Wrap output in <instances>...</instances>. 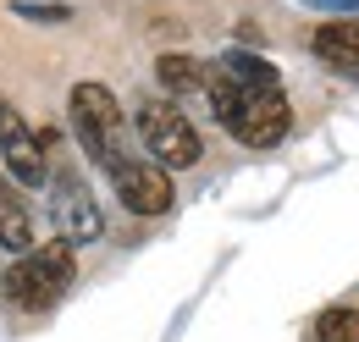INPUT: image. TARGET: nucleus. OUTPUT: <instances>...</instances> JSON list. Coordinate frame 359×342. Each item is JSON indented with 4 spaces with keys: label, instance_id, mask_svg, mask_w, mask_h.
Listing matches in <instances>:
<instances>
[{
    "label": "nucleus",
    "instance_id": "nucleus-1",
    "mask_svg": "<svg viewBox=\"0 0 359 342\" xmlns=\"http://www.w3.org/2000/svg\"><path fill=\"white\" fill-rule=\"evenodd\" d=\"M205 100H210L216 122L249 149H276L293 128V105L282 88H243L226 72H205Z\"/></svg>",
    "mask_w": 359,
    "mask_h": 342
},
{
    "label": "nucleus",
    "instance_id": "nucleus-2",
    "mask_svg": "<svg viewBox=\"0 0 359 342\" xmlns=\"http://www.w3.org/2000/svg\"><path fill=\"white\" fill-rule=\"evenodd\" d=\"M78 276V254L67 238H50V243H34L28 254H17L6 271H0V293L11 299V309L22 315H39L50 303L61 299Z\"/></svg>",
    "mask_w": 359,
    "mask_h": 342
},
{
    "label": "nucleus",
    "instance_id": "nucleus-3",
    "mask_svg": "<svg viewBox=\"0 0 359 342\" xmlns=\"http://www.w3.org/2000/svg\"><path fill=\"white\" fill-rule=\"evenodd\" d=\"M72 128H78L83 155H89L105 177L133 155V149H128V116H122L116 94L105 83H78L72 88Z\"/></svg>",
    "mask_w": 359,
    "mask_h": 342
},
{
    "label": "nucleus",
    "instance_id": "nucleus-4",
    "mask_svg": "<svg viewBox=\"0 0 359 342\" xmlns=\"http://www.w3.org/2000/svg\"><path fill=\"white\" fill-rule=\"evenodd\" d=\"M133 132L144 138V149H149V160L166 171H188L205 160V144H199V128L182 116L177 100H166V94H144L133 105Z\"/></svg>",
    "mask_w": 359,
    "mask_h": 342
},
{
    "label": "nucleus",
    "instance_id": "nucleus-5",
    "mask_svg": "<svg viewBox=\"0 0 359 342\" xmlns=\"http://www.w3.org/2000/svg\"><path fill=\"white\" fill-rule=\"evenodd\" d=\"M50 215H55V226H61V238L72 249L78 243H100V232H105V215L94 205L89 182L72 166H55V160H50Z\"/></svg>",
    "mask_w": 359,
    "mask_h": 342
},
{
    "label": "nucleus",
    "instance_id": "nucleus-6",
    "mask_svg": "<svg viewBox=\"0 0 359 342\" xmlns=\"http://www.w3.org/2000/svg\"><path fill=\"white\" fill-rule=\"evenodd\" d=\"M111 188H116V199H122L133 215H166L177 205L172 171L155 166V160H144V155H128L122 166L111 171Z\"/></svg>",
    "mask_w": 359,
    "mask_h": 342
},
{
    "label": "nucleus",
    "instance_id": "nucleus-7",
    "mask_svg": "<svg viewBox=\"0 0 359 342\" xmlns=\"http://www.w3.org/2000/svg\"><path fill=\"white\" fill-rule=\"evenodd\" d=\"M0 160H6V171H11L17 188H39V182H50L45 138L28 128L22 111H11V105H0Z\"/></svg>",
    "mask_w": 359,
    "mask_h": 342
},
{
    "label": "nucleus",
    "instance_id": "nucleus-8",
    "mask_svg": "<svg viewBox=\"0 0 359 342\" xmlns=\"http://www.w3.org/2000/svg\"><path fill=\"white\" fill-rule=\"evenodd\" d=\"M310 50L332 67V72L359 78V17H326V22L315 28Z\"/></svg>",
    "mask_w": 359,
    "mask_h": 342
},
{
    "label": "nucleus",
    "instance_id": "nucleus-9",
    "mask_svg": "<svg viewBox=\"0 0 359 342\" xmlns=\"http://www.w3.org/2000/svg\"><path fill=\"white\" fill-rule=\"evenodd\" d=\"M0 249L6 254H28L34 249V215H28L22 188L11 177H0Z\"/></svg>",
    "mask_w": 359,
    "mask_h": 342
},
{
    "label": "nucleus",
    "instance_id": "nucleus-10",
    "mask_svg": "<svg viewBox=\"0 0 359 342\" xmlns=\"http://www.w3.org/2000/svg\"><path fill=\"white\" fill-rule=\"evenodd\" d=\"M216 72H226L232 83H243V88H282V72L271 67L266 55H255V50H226Z\"/></svg>",
    "mask_w": 359,
    "mask_h": 342
},
{
    "label": "nucleus",
    "instance_id": "nucleus-11",
    "mask_svg": "<svg viewBox=\"0 0 359 342\" xmlns=\"http://www.w3.org/2000/svg\"><path fill=\"white\" fill-rule=\"evenodd\" d=\"M155 78H161V88H172V94H194V88H205V67L194 55H161L155 61Z\"/></svg>",
    "mask_w": 359,
    "mask_h": 342
},
{
    "label": "nucleus",
    "instance_id": "nucleus-12",
    "mask_svg": "<svg viewBox=\"0 0 359 342\" xmlns=\"http://www.w3.org/2000/svg\"><path fill=\"white\" fill-rule=\"evenodd\" d=\"M315 337H320V342H359V309H348V303H332V309H320V320H315Z\"/></svg>",
    "mask_w": 359,
    "mask_h": 342
},
{
    "label": "nucleus",
    "instance_id": "nucleus-13",
    "mask_svg": "<svg viewBox=\"0 0 359 342\" xmlns=\"http://www.w3.org/2000/svg\"><path fill=\"white\" fill-rule=\"evenodd\" d=\"M11 11L28 22H67V6H55V0H11Z\"/></svg>",
    "mask_w": 359,
    "mask_h": 342
},
{
    "label": "nucleus",
    "instance_id": "nucleus-14",
    "mask_svg": "<svg viewBox=\"0 0 359 342\" xmlns=\"http://www.w3.org/2000/svg\"><path fill=\"white\" fill-rule=\"evenodd\" d=\"M310 11H326V17H359V0H299Z\"/></svg>",
    "mask_w": 359,
    "mask_h": 342
}]
</instances>
